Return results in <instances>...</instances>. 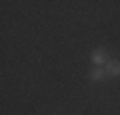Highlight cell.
Masks as SVG:
<instances>
[{"label": "cell", "mask_w": 120, "mask_h": 115, "mask_svg": "<svg viewBox=\"0 0 120 115\" xmlns=\"http://www.w3.org/2000/svg\"><path fill=\"white\" fill-rule=\"evenodd\" d=\"M90 60H92V63H94L95 67H103V65H107L109 58H107L105 48H95V50L92 52V56H90Z\"/></svg>", "instance_id": "6da1fadb"}, {"label": "cell", "mask_w": 120, "mask_h": 115, "mask_svg": "<svg viewBox=\"0 0 120 115\" xmlns=\"http://www.w3.org/2000/svg\"><path fill=\"white\" fill-rule=\"evenodd\" d=\"M105 71L111 77H120V60H109L105 65Z\"/></svg>", "instance_id": "7a4b0ae2"}, {"label": "cell", "mask_w": 120, "mask_h": 115, "mask_svg": "<svg viewBox=\"0 0 120 115\" xmlns=\"http://www.w3.org/2000/svg\"><path fill=\"white\" fill-rule=\"evenodd\" d=\"M105 77H107V71H105V67H94L92 71H90V79H92L94 82H99V81H103Z\"/></svg>", "instance_id": "3957f363"}]
</instances>
